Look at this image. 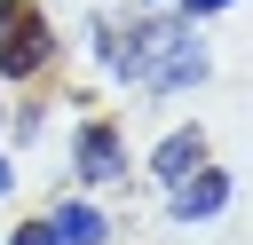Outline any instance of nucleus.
<instances>
[{
  "label": "nucleus",
  "mask_w": 253,
  "mask_h": 245,
  "mask_svg": "<svg viewBox=\"0 0 253 245\" xmlns=\"http://www.w3.org/2000/svg\"><path fill=\"white\" fill-rule=\"evenodd\" d=\"M206 47L182 16H134L119 40H111V79H134V87H198L206 79Z\"/></svg>",
  "instance_id": "1"
},
{
  "label": "nucleus",
  "mask_w": 253,
  "mask_h": 245,
  "mask_svg": "<svg viewBox=\"0 0 253 245\" xmlns=\"http://www.w3.org/2000/svg\"><path fill=\"white\" fill-rule=\"evenodd\" d=\"M47 63H55V24L40 16V0H0V87L40 79Z\"/></svg>",
  "instance_id": "2"
},
{
  "label": "nucleus",
  "mask_w": 253,
  "mask_h": 245,
  "mask_svg": "<svg viewBox=\"0 0 253 245\" xmlns=\"http://www.w3.org/2000/svg\"><path fill=\"white\" fill-rule=\"evenodd\" d=\"M71 174H79V182H95V190L126 174V142H119V126H111V119H87V126L71 134Z\"/></svg>",
  "instance_id": "3"
},
{
  "label": "nucleus",
  "mask_w": 253,
  "mask_h": 245,
  "mask_svg": "<svg viewBox=\"0 0 253 245\" xmlns=\"http://www.w3.org/2000/svg\"><path fill=\"white\" fill-rule=\"evenodd\" d=\"M229 190H237V182H229V166H206V158H198V166L174 182L166 213H174V221H206V213H221V205H229Z\"/></svg>",
  "instance_id": "4"
},
{
  "label": "nucleus",
  "mask_w": 253,
  "mask_h": 245,
  "mask_svg": "<svg viewBox=\"0 0 253 245\" xmlns=\"http://www.w3.org/2000/svg\"><path fill=\"white\" fill-rule=\"evenodd\" d=\"M47 229H55V245H111V221H103L95 205H79V198H71V205H55V213H47Z\"/></svg>",
  "instance_id": "5"
},
{
  "label": "nucleus",
  "mask_w": 253,
  "mask_h": 245,
  "mask_svg": "<svg viewBox=\"0 0 253 245\" xmlns=\"http://www.w3.org/2000/svg\"><path fill=\"white\" fill-rule=\"evenodd\" d=\"M198 158H206V142H198V126H174V134H166V142L150 150V174H158V182H182V174H190Z\"/></svg>",
  "instance_id": "6"
},
{
  "label": "nucleus",
  "mask_w": 253,
  "mask_h": 245,
  "mask_svg": "<svg viewBox=\"0 0 253 245\" xmlns=\"http://www.w3.org/2000/svg\"><path fill=\"white\" fill-rule=\"evenodd\" d=\"M8 245H55V229H47V221H24V229H16Z\"/></svg>",
  "instance_id": "7"
},
{
  "label": "nucleus",
  "mask_w": 253,
  "mask_h": 245,
  "mask_svg": "<svg viewBox=\"0 0 253 245\" xmlns=\"http://www.w3.org/2000/svg\"><path fill=\"white\" fill-rule=\"evenodd\" d=\"M221 8H237V0H182V16H221Z\"/></svg>",
  "instance_id": "8"
},
{
  "label": "nucleus",
  "mask_w": 253,
  "mask_h": 245,
  "mask_svg": "<svg viewBox=\"0 0 253 245\" xmlns=\"http://www.w3.org/2000/svg\"><path fill=\"white\" fill-rule=\"evenodd\" d=\"M8 190H16V166H8V158H0V198H8Z\"/></svg>",
  "instance_id": "9"
}]
</instances>
